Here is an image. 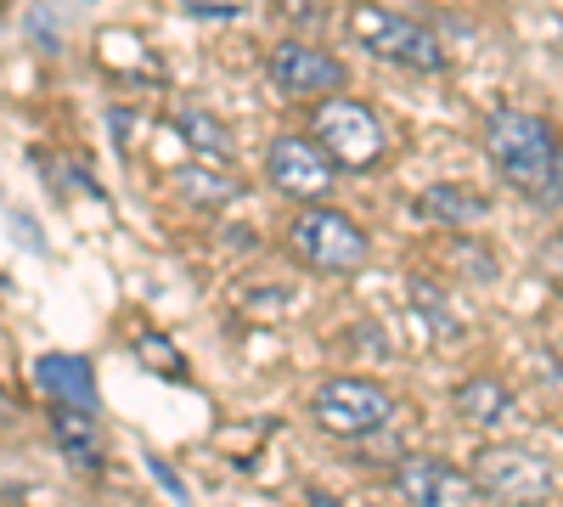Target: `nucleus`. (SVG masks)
<instances>
[{
  "label": "nucleus",
  "mask_w": 563,
  "mask_h": 507,
  "mask_svg": "<svg viewBox=\"0 0 563 507\" xmlns=\"http://www.w3.org/2000/svg\"><path fill=\"white\" fill-rule=\"evenodd\" d=\"M310 507H344L339 496H327V491H310Z\"/></svg>",
  "instance_id": "obj_20"
},
{
  "label": "nucleus",
  "mask_w": 563,
  "mask_h": 507,
  "mask_svg": "<svg viewBox=\"0 0 563 507\" xmlns=\"http://www.w3.org/2000/svg\"><path fill=\"white\" fill-rule=\"evenodd\" d=\"M417 214L429 225H479L490 214V198H479L474 187H422L417 192Z\"/></svg>",
  "instance_id": "obj_12"
},
{
  "label": "nucleus",
  "mask_w": 563,
  "mask_h": 507,
  "mask_svg": "<svg viewBox=\"0 0 563 507\" xmlns=\"http://www.w3.org/2000/svg\"><path fill=\"white\" fill-rule=\"evenodd\" d=\"M395 491L411 507H474L479 480L440 463V456H400L395 463Z\"/></svg>",
  "instance_id": "obj_8"
},
{
  "label": "nucleus",
  "mask_w": 563,
  "mask_h": 507,
  "mask_svg": "<svg viewBox=\"0 0 563 507\" xmlns=\"http://www.w3.org/2000/svg\"><path fill=\"white\" fill-rule=\"evenodd\" d=\"M333 158H327L321 142H310V135H276L271 153H265V175L276 192H288L299 203H321L327 192H333Z\"/></svg>",
  "instance_id": "obj_7"
},
{
  "label": "nucleus",
  "mask_w": 563,
  "mask_h": 507,
  "mask_svg": "<svg viewBox=\"0 0 563 507\" xmlns=\"http://www.w3.org/2000/svg\"><path fill=\"white\" fill-rule=\"evenodd\" d=\"M467 469H474L479 491L490 502H501V507H541L558 491L552 463L536 456V451H525V445H479Z\"/></svg>",
  "instance_id": "obj_4"
},
{
  "label": "nucleus",
  "mask_w": 563,
  "mask_h": 507,
  "mask_svg": "<svg viewBox=\"0 0 563 507\" xmlns=\"http://www.w3.org/2000/svg\"><path fill=\"white\" fill-rule=\"evenodd\" d=\"M7 220H12V232H18V238H23V243H29V249H34V254H40V249H45V243H40V232H34V220H23V214H18V209H12V214H7Z\"/></svg>",
  "instance_id": "obj_19"
},
{
  "label": "nucleus",
  "mask_w": 563,
  "mask_h": 507,
  "mask_svg": "<svg viewBox=\"0 0 563 507\" xmlns=\"http://www.w3.org/2000/svg\"><path fill=\"white\" fill-rule=\"evenodd\" d=\"M34 384L52 395V406H90L97 411V378H90V361L85 355H40L34 361Z\"/></svg>",
  "instance_id": "obj_10"
},
{
  "label": "nucleus",
  "mask_w": 563,
  "mask_h": 507,
  "mask_svg": "<svg viewBox=\"0 0 563 507\" xmlns=\"http://www.w3.org/2000/svg\"><path fill=\"white\" fill-rule=\"evenodd\" d=\"M147 469H153V480H158V485H164V491H169L175 502H186V485L175 480V469H169V463H158V456H147Z\"/></svg>",
  "instance_id": "obj_18"
},
{
  "label": "nucleus",
  "mask_w": 563,
  "mask_h": 507,
  "mask_svg": "<svg viewBox=\"0 0 563 507\" xmlns=\"http://www.w3.org/2000/svg\"><path fill=\"white\" fill-rule=\"evenodd\" d=\"M265 68H271L282 97H333V90H344V79H350V68L339 57L316 52V45H299V40H282Z\"/></svg>",
  "instance_id": "obj_9"
},
{
  "label": "nucleus",
  "mask_w": 563,
  "mask_h": 507,
  "mask_svg": "<svg viewBox=\"0 0 563 507\" xmlns=\"http://www.w3.org/2000/svg\"><path fill=\"white\" fill-rule=\"evenodd\" d=\"M135 361H141V366H153V373L186 378V355H180L164 333H141V339H135Z\"/></svg>",
  "instance_id": "obj_16"
},
{
  "label": "nucleus",
  "mask_w": 563,
  "mask_h": 507,
  "mask_svg": "<svg viewBox=\"0 0 563 507\" xmlns=\"http://www.w3.org/2000/svg\"><path fill=\"white\" fill-rule=\"evenodd\" d=\"M175 192L186 198V203H209V209H220V203H231V198H243V187L231 175H214V169H175Z\"/></svg>",
  "instance_id": "obj_14"
},
{
  "label": "nucleus",
  "mask_w": 563,
  "mask_h": 507,
  "mask_svg": "<svg viewBox=\"0 0 563 507\" xmlns=\"http://www.w3.org/2000/svg\"><path fill=\"white\" fill-rule=\"evenodd\" d=\"M294 254H299L310 271L350 276V271H361V265L372 260V243H366V232H361L350 214L310 203V209L294 220Z\"/></svg>",
  "instance_id": "obj_5"
},
{
  "label": "nucleus",
  "mask_w": 563,
  "mask_h": 507,
  "mask_svg": "<svg viewBox=\"0 0 563 507\" xmlns=\"http://www.w3.org/2000/svg\"><path fill=\"white\" fill-rule=\"evenodd\" d=\"M485 153L519 198H530L541 209L563 203V147L547 130V119H536L525 108H496L485 119Z\"/></svg>",
  "instance_id": "obj_1"
},
{
  "label": "nucleus",
  "mask_w": 563,
  "mask_h": 507,
  "mask_svg": "<svg viewBox=\"0 0 563 507\" xmlns=\"http://www.w3.org/2000/svg\"><path fill=\"white\" fill-rule=\"evenodd\" d=\"M310 130H316V142L327 147V158H333L339 169H372L389 153L384 119L355 97H339V90L321 97V108L310 113Z\"/></svg>",
  "instance_id": "obj_2"
},
{
  "label": "nucleus",
  "mask_w": 563,
  "mask_h": 507,
  "mask_svg": "<svg viewBox=\"0 0 563 507\" xmlns=\"http://www.w3.org/2000/svg\"><path fill=\"white\" fill-rule=\"evenodd\" d=\"M316 411V423L327 434H339V440H366V434H378L389 423V389L384 384H372V378H327L310 400Z\"/></svg>",
  "instance_id": "obj_6"
},
{
  "label": "nucleus",
  "mask_w": 563,
  "mask_h": 507,
  "mask_svg": "<svg viewBox=\"0 0 563 507\" xmlns=\"http://www.w3.org/2000/svg\"><path fill=\"white\" fill-rule=\"evenodd\" d=\"M198 18H238L243 12V0H186Z\"/></svg>",
  "instance_id": "obj_17"
},
{
  "label": "nucleus",
  "mask_w": 563,
  "mask_h": 507,
  "mask_svg": "<svg viewBox=\"0 0 563 507\" xmlns=\"http://www.w3.org/2000/svg\"><path fill=\"white\" fill-rule=\"evenodd\" d=\"M547 271H552V276H563V249H552V254H547Z\"/></svg>",
  "instance_id": "obj_21"
},
{
  "label": "nucleus",
  "mask_w": 563,
  "mask_h": 507,
  "mask_svg": "<svg viewBox=\"0 0 563 507\" xmlns=\"http://www.w3.org/2000/svg\"><path fill=\"white\" fill-rule=\"evenodd\" d=\"M52 434L68 451V463H79L90 474L102 469V423L90 418V406H52Z\"/></svg>",
  "instance_id": "obj_11"
},
{
  "label": "nucleus",
  "mask_w": 563,
  "mask_h": 507,
  "mask_svg": "<svg viewBox=\"0 0 563 507\" xmlns=\"http://www.w3.org/2000/svg\"><path fill=\"white\" fill-rule=\"evenodd\" d=\"M350 34L384 63H400V68H417V74L445 68V45L417 18H400V12H384V7H366L361 0V7H350Z\"/></svg>",
  "instance_id": "obj_3"
},
{
  "label": "nucleus",
  "mask_w": 563,
  "mask_h": 507,
  "mask_svg": "<svg viewBox=\"0 0 563 507\" xmlns=\"http://www.w3.org/2000/svg\"><path fill=\"white\" fill-rule=\"evenodd\" d=\"M451 406H456V418H467V423H496L507 411V384L501 378H462Z\"/></svg>",
  "instance_id": "obj_13"
},
{
  "label": "nucleus",
  "mask_w": 563,
  "mask_h": 507,
  "mask_svg": "<svg viewBox=\"0 0 563 507\" xmlns=\"http://www.w3.org/2000/svg\"><path fill=\"white\" fill-rule=\"evenodd\" d=\"M180 135H186V142H192L203 158L231 164V135H225V124H220L214 113H203V108H186V113H180Z\"/></svg>",
  "instance_id": "obj_15"
}]
</instances>
